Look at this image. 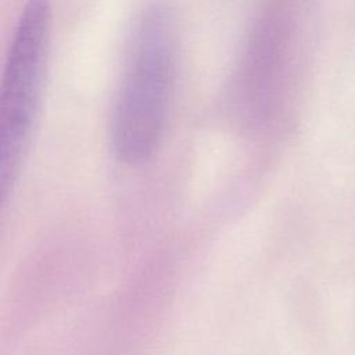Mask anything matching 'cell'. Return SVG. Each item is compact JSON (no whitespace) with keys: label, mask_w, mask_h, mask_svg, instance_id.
Instances as JSON below:
<instances>
[{"label":"cell","mask_w":355,"mask_h":355,"mask_svg":"<svg viewBox=\"0 0 355 355\" xmlns=\"http://www.w3.org/2000/svg\"><path fill=\"white\" fill-rule=\"evenodd\" d=\"M178 69V31L162 1L143 7L129 31L111 112L116 157L129 165L151 158L162 139Z\"/></svg>","instance_id":"1"},{"label":"cell","mask_w":355,"mask_h":355,"mask_svg":"<svg viewBox=\"0 0 355 355\" xmlns=\"http://www.w3.org/2000/svg\"><path fill=\"white\" fill-rule=\"evenodd\" d=\"M50 0H25L8 46L0 86V175L7 194L39 110L51 39Z\"/></svg>","instance_id":"2"}]
</instances>
